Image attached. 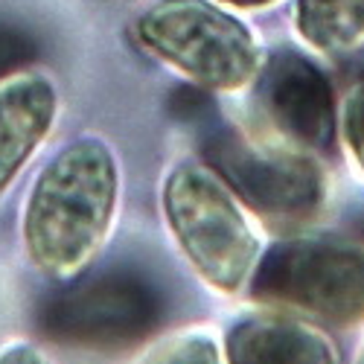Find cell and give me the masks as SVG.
I'll return each instance as SVG.
<instances>
[{
    "label": "cell",
    "mask_w": 364,
    "mask_h": 364,
    "mask_svg": "<svg viewBox=\"0 0 364 364\" xmlns=\"http://www.w3.org/2000/svg\"><path fill=\"white\" fill-rule=\"evenodd\" d=\"M58 117V94L38 70L0 79V198L15 184L50 137Z\"/></svg>",
    "instance_id": "cell-7"
},
{
    "label": "cell",
    "mask_w": 364,
    "mask_h": 364,
    "mask_svg": "<svg viewBox=\"0 0 364 364\" xmlns=\"http://www.w3.org/2000/svg\"><path fill=\"white\" fill-rule=\"evenodd\" d=\"M297 29L318 50H347L364 36V0H297Z\"/></svg>",
    "instance_id": "cell-10"
},
{
    "label": "cell",
    "mask_w": 364,
    "mask_h": 364,
    "mask_svg": "<svg viewBox=\"0 0 364 364\" xmlns=\"http://www.w3.org/2000/svg\"><path fill=\"white\" fill-rule=\"evenodd\" d=\"M119 204V166L105 140L76 137L36 175L23 201V251L41 274L70 280L100 254Z\"/></svg>",
    "instance_id": "cell-1"
},
{
    "label": "cell",
    "mask_w": 364,
    "mask_h": 364,
    "mask_svg": "<svg viewBox=\"0 0 364 364\" xmlns=\"http://www.w3.org/2000/svg\"><path fill=\"white\" fill-rule=\"evenodd\" d=\"M164 219L198 277L225 294L239 291L257 259V236L216 172L178 164L161 190Z\"/></svg>",
    "instance_id": "cell-3"
},
{
    "label": "cell",
    "mask_w": 364,
    "mask_h": 364,
    "mask_svg": "<svg viewBox=\"0 0 364 364\" xmlns=\"http://www.w3.org/2000/svg\"><path fill=\"white\" fill-rule=\"evenodd\" d=\"M364 262L353 254L303 242V245L277 248L254 283L262 300L294 303L323 318H353L364 300Z\"/></svg>",
    "instance_id": "cell-5"
},
{
    "label": "cell",
    "mask_w": 364,
    "mask_h": 364,
    "mask_svg": "<svg viewBox=\"0 0 364 364\" xmlns=\"http://www.w3.org/2000/svg\"><path fill=\"white\" fill-rule=\"evenodd\" d=\"M0 364H50L36 347L29 344H12L0 353Z\"/></svg>",
    "instance_id": "cell-12"
},
{
    "label": "cell",
    "mask_w": 364,
    "mask_h": 364,
    "mask_svg": "<svg viewBox=\"0 0 364 364\" xmlns=\"http://www.w3.org/2000/svg\"><path fill=\"white\" fill-rule=\"evenodd\" d=\"M143 364H222L213 338L201 332H181V336L155 347Z\"/></svg>",
    "instance_id": "cell-11"
},
{
    "label": "cell",
    "mask_w": 364,
    "mask_h": 364,
    "mask_svg": "<svg viewBox=\"0 0 364 364\" xmlns=\"http://www.w3.org/2000/svg\"><path fill=\"white\" fill-rule=\"evenodd\" d=\"M213 161L233 190L268 216H303L318 201V175L306 161L228 137Z\"/></svg>",
    "instance_id": "cell-6"
},
{
    "label": "cell",
    "mask_w": 364,
    "mask_h": 364,
    "mask_svg": "<svg viewBox=\"0 0 364 364\" xmlns=\"http://www.w3.org/2000/svg\"><path fill=\"white\" fill-rule=\"evenodd\" d=\"M228 364H329V353L294 323L254 318L230 332Z\"/></svg>",
    "instance_id": "cell-9"
},
{
    "label": "cell",
    "mask_w": 364,
    "mask_h": 364,
    "mask_svg": "<svg viewBox=\"0 0 364 364\" xmlns=\"http://www.w3.org/2000/svg\"><path fill=\"white\" fill-rule=\"evenodd\" d=\"M161 321V294L134 271H102L58 291L41 315L55 341L85 347L132 344Z\"/></svg>",
    "instance_id": "cell-4"
},
{
    "label": "cell",
    "mask_w": 364,
    "mask_h": 364,
    "mask_svg": "<svg viewBox=\"0 0 364 364\" xmlns=\"http://www.w3.org/2000/svg\"><path fill=\"white\" fill-rule=\"evenodd\" d=\"M140 47L207 90H239L259 70L251 29L216 0H155L137 21Z\"/></svg>",
    "instance_id": "cell-2"
},
{
    "label": "cell",
    "mask_w": 364,
    "mask_h": 364,
    "mask_svg": "<svg viewBox=\"0 0 364 364\" xmlns=\"http://www.w3.org/2000/svg\"><path fill=\"white\" fill-rule=\"evenodd\" d=\"M216 4H225V6H236V9H259V6L274 4V0H216Z\"/></svg>",
    "instance_id": "cell-13"
},
{
    "label": "cell",
    "mask_w": 364,
    "mask_h": 364,
    "mask_svg": "<svg viewBox=\"0 0 364 364\" xmlns=\"http://www.w3.org/2000/svg\"><path fill=\"white\" fill-rule=\"evenodd\" d=\"M262 100L277 126H283L291 137L312 146H323L329 140V85L309 62L291 53L277 55L265 73Z\"/></svg>",
    "instance_id": "cell-8"
}]
</instances>
